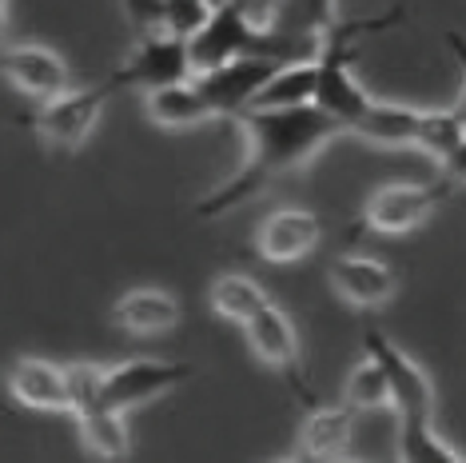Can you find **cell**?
Instances as JSON below:
<instances>
[{"label":"cell","mask_w":466,"mask_h":463,"mask_svg":"<svg viewBox=\"0 0 466 463\" xmlns=\"http://www.w3.org/2000/svg\"><path fill=\"white\" fill-rule=\"evenodd\" d=\"M236 120L251 144V156L228 184H219L216 192L199 200V220H216L231 208H239L243 200L259 196L275 176L307 164L327 140H335L343 132V124L319 112L315 104H303V108H239Z\"/></svg>","instance_id":"cell-1"},{"label":"cell","mask_w":466,"mask_h":463,"mask_svg":"<svg viewBox=\"0 0 466 463\" xmlns=\"http://www.w3.org/2000/svg\"><path fill=\"white\" fill-rule=\"evenodd\" d=\"M454 192L451 180H427V184H383L367 196L363 216L351 228V240L363 232L375 236H407L419 224H427L431 212Z\"/></svg>","instance_id":"cell-2"},{"label":"cell","mask_w":466,"mask_h":463,"mask_svg":"<svg viewBox=\"0 0 466 463\" xmlns=\"http://www.w3.org/2000/svg\"><path fill=\"white\" fill-rule=\"evenodd\" d=\"M112 100V88L108 84H92V88H76V92H60L52 100H40L36 112H28L20 124H28L40 140L52 144V149H80L88 140V132L96 129L104 104Z\"/></svg>","instance_id":"cell-3"},{"label":"cell","mask_w":466,"mask_h":463,"mask_svg":"<svg viewBox=\"0 0 466 463\" xmlns=\"http://www.w3.org/2000/svg\"><path fill=\"white\" fill-rule=\"evenodd\" d=\"M363 347L370 360L387 372L390 407L399 412V424H431L434 419V384L427 380V372H422L399 344H390L379 328L363 332Z\"/></svg>","instance_id":"cell-4"},{"label":"cell","mask_w":466,"mask_h":463,"mask_svg":"<svg viewBox=\"0 0 466 463\" xmlns=\"http://www.w3.org/2000/svg\"><path fill=\"white\" fill-rule=\"evenodd\" d=\"M355 60H359V45H319V57H315V97H311V104L331 116V120L343 124V132L351 129L370 104L363 84H359L355 72H351Z\"/></svg>","instance_id":"cell-5"},{"label":"cell","mask_w":466,"mask_h":463,"mask_svg":"<svg viewBox=\"0 0 466 463\" xmlns=\"http://www.w3.org/2000/svg\"><path fill=\"white\" fill-rule=\"evenodd\" d=\"M243 332H248L251 352H256L271 372H279L283 380L291 384V392L299 396V404L315 407V392L307 387L303 367H299V332H295L291 315L283 308H275V304H268V308L256 312L248 324H243Z\"/></svg>","instance_id":"cell-6"},{"label":"cell","mask_w":466,"mask_h":463,"mask_svg":"<svg viewBox=\"0 0 466 463\" xmlns=\"http://www.w3.org/2000/svg\"><path fill=\"white\" fill-rule=\"evenodd\" d=\"M196 367L192 364H167V360H128L104 367V392H100V407L112 412H128L140 407L147 399H160L172 387L192 380Z\"/></svg>","instance_id":"cell-7"},{"label":"cell","mask_w":466,"mask_h":463,"mask_svg":"<svg viewBox=\"0 0 466 463\" xmlns=\"http://www.w3.org/2000/svg\"><path fill=\"white\" fill-rule=\"evenodd\" d=\"M192 77V65H187V40H179L164 28L156 33H144V40L136 45L132 60L120 65L112 77H104V84L112 88V97L120 88H160V84L172 80H187Z\"/></svg>","instance_id":"cell-8"},{"label":"cell","mask_w":466,"mask_h":463,"mask_svg":"<svg viewBox=\"0 0 466 463\" xmlns=\"http://www.w3.org/2000/svg\"><path fill=\"white\" fill-rule=\"evenodd\" d=\"M279 65L271 60H259V57H231L224 65L208 68V72H192L196 88L208 97L211 112L216 116H236L239 108H248L251 97L259 92V84L271 77Z\"/></svg>","instance_id":"cell-9"},{"label":"cell","mask_w":466,"mask_h":463,"mask_svg":"<svg viewBox=\"0 0 466 463\" xmlns=\"http://www.w3.org/2000/svg\"><path fill=\"white\" fill-rule=\"evenodd\" d=\"M0 77L13 84L16 92L33 100H52L60 92H68L72 68L65 65V57H56L45 45H13L0 48Z\"/></svg>","instance_id":"cell-10"},{"label":"cell","mask_w":466,"mask_h":463,"mask_svg":"<svg viewBox=\"0 0 466 463\" xmlns=\"http://www.w3.org/2000/svg\"><path fill=\"white\" fill-rule=\"evenodd\" d=\"M323 224L307 208H275L263 216L256 232V252L268 264H299L303 256H311L319 248Z\"/></svg>","instance_id":"cell-11"},{"label":"cell","mask_w":466,"mask_h":463,"mask_svg":"<svg viewBox=\"0 0 466 463\" xmlns=\"http://www.w3.org/2000/svg\"><path fill=\"white\" fill-rule=\"evenodd\" d=\"M331 283L351 308L359 312H375L399 292V276L395 268L383 260L370 256H339L331 260Z\"/></svg>","instance_id":"cell-12"},{"label":"cell","mask_w":466,"mask_h":463,"mask_svg":"<svg viewBox=\"0 0 466 463\" xmlns=\"http://www.w3.org/2000/svg\"><path fill=\"white\" fill-rule=\"evenodd\" d=\"M8 396L33 412H68V376L48 360H16L5 372Z\"/></svg>","instance_id":"cell-13"},{"label":"cell","mask_w":466,"mask_h":463,"mask_svg":"<svg viewBox=\"0 0 466 463\" xmlns=\"http://www.w3.org/2000/svg\"><path fill=\"white\" fill-rule=\"evenodd\" d=\"M179 300L172 296V292L164 288H136L128 292V296H120V304H116L112 320L120 324L124 332L132 335H164L172 332L179 324Z\"/></svg>","instance_id":"cell-14"},{"label":"cell","mask_w":466,"mask_h":463,"mask_svg":"<svg viewBox=\"0 0 466 463\" xmlns=\"http://www.w3.org/2000/svg\"><path fill=\"white\" fill-rule=\"evenodd\" d=\"M351 431H355V407H347V404L343 407H307L295 456L335 459L351 448Z\"/></svg>","instance_id":"cell-15"},{"label":"cell","mask_w":466,"mask_h":463,"mask_svg":"<svg viewBox=\"0 0 466 463\" xmlns=\"http://www.w3.org/2000/svg\"><path fill=\"white\" fill-rule=\"evenodd\" d=\"M147 116H152L160 129H196V124L211 120V104L196 88V80H172L160 88H147Z\"/></svg>","instance_id":"cell-16"},{"label":"cell","mask_w":466,"mask_h":463,"mask_svg":"<svg viewBox=\"0 0 466 463\" xmlns=\"http://www.w3.org/2000/svg\"><path fill=\"white\" fill-rule=\"evenodd\" d=\"M419 108L407 104H367V112L359 116L347 132L363 136V140L379 144V149H415V132H419Z\"/></svg>","instance_id":"cell-17"},{"label":"cell","mask_w":466,"mask_h":463,"mask_svg":"<svg viewBox=\"0 0 466 463\" xmlns=\"http://www.w3.org/2000/svg\"><path fill=\"white\" fill-rule=\"evenodd\" d=\"M339 20L335 0H268L263 25L283 36H327Z\"/></svg>","instance_id":"cell-18"},{"label":"cell","mask_w":466,"mask_h":463,"mask_svg":"<svg viewBox=\"0 0 466 463\" xmlns=\"http://www.w3.org/2000/svg\"><path fill=\"white\" fill-rule=\"evenodd\" d=\"M315 97V60H291L279 65L268 80L259 84V92L251 97L248 108H303Z\"/></svg>","instance_id":"cell-19"},{"label":"cell","mask_w":466,"mask_h":463,"mask_svg":"<svg viewBox=\"0 0 466 463\" xmlns=\"http://www.w3.org/2000/svg\"><path fill=\"white\" fill-rule=\"evenodd\" d=\"M268 292L259 288L251 276H236V272H228V276H219L216 283H211V312L224 315V320L231 324H248L256 312L268 308Z\"/></svg>","instance_id":"cell-20"},{"label":"cell","mask_w":466,"mask_h":463,"mask_svg":"<svg viewBox=\"0 0 466 463\" xmlns=\"http://www.w3.org/2000/svg\"><path fill=\"white\" fill-rule=\"evenodd\" d=\"M80 419V439L92 456L104 459H124L132 451L128 444V427H124V412H112V407H92V412L76 416Z\"/></svg>","instance_id":"cell-21"},{"label":"cell","mask_w":466,"mask_h":463,"mask_svg":"<svg viewBox=\"0 0 466 463\" xmlns=\"http://www.w3.org/2000/svg\"><path fill=\"white\" fill-rule=\"evenodd\" d=\"M466 140V116L459 108L447 112H422L419 116V132H415V149H422L434 160H447V156Z\"/></svg>","instance_id":"cell-22"},{"label":"cell","mask_w":466,"mask_h":463,"mask_svg":"<svg viewBox=\"0 0 466 463\" xmlns=\"http://www.w3.org/2000/svg\"><path fill=\"white\" fill-rule=\"evenodd\" d=\"M347 407L355 412H375V407H390V384H387V372L379 367L375 360H367L347 376Z\"/></svg>","instance_id":"cell-23"},{"label":"cell","mask_w":466,"mask_h":463,"mask_svg":"<svg viewBox=\"0 0 466 463\" xmlns=\"http://www.w3.org/2000/svg\"><path fill=\"white\" fill-rule=\"evenodd\" d=\"M399 456L410 459V463H454L459 451H454L451 444H442L431 424H402Z\"/></svg>","instance_id":"cell-24"},{"label":"cell","mask_w":466,"mask_h":463,"mask_svg":"<svg viewBox=\"0 0 466 463\" xmlns=\"http://www.w3.org/2000/svg\"><path fill=\"white\" fill-rule=\"evenodd\" d=\"M68 376V412L84 416L92 407H100V392H104V367L96 364H72L65 367Z\"/></svg>","instance_id":"cell-25"},{"label":"cell","mask_w":466,"mask_h":463,"mask_svg":"<svg viewBox=\"0 0 466 463\" xmlns=\"http://www.w3.org/2000/svg\"><path fill=\"white\" fill-rule=\"evenodd\" d=\"M211 0H164V33L192 40L211 16Z\"/></svg>","instance_id":"cell-26"},{"label":"cell","mask_w":466,"mask_h":463,"mask_svg":"<svg viewBox=\"0 0 466 463\" xmlns=\"http://www.w3.org/2000/svg\"><path fill=\"white\" fill-rule=\"evenodd\" d=\"M124 13L140 33H156L164 28V0H124Z\"/></svg>","instance_id":"cell-27"},{"label":"cell","mask_w":466,"mask_h":463,"mask_svg":"<svg viewBox=\"0 0 466 463\" xmlns=\"http://www.w3.org/2000/svg\"><path fill=\"white\" fill-rule=\"evenodd\" d=\"M447 45H451V52H454V65H459V77H462V100H459V112L466 116V36L462 33H447Z\"/></svg>","instance_id":"cell-28"},{"label":"cell","mask_w":466,"mask_h":463,"mask_svg":"<svg viewBox=\"0 0 466 463\" xmlns=\"http://www.w3.org/2000/svg\"><path fill=\"white\" fill-rule=\"evenodd\" d=\"M442 180H451V184H466V140L454 149L447 160H442Z\"/></svg>","instance_id":"cell-29"},{"label":"cell","mask_w":466,"mask_h":463,"mask_svg":"<svg viewBox=\"0 0 466 463\" xmlns=\"http://www.w3.org/2000/svg\"><path fill=\"white\" fill-rule=\"evenodd\" d=\"M5 25H8V0H0V36H5Z\"/></svg>","instance_id":"cell-30"},{"label":"cell","mask_w":466,"mask_h":463,"mask_svg":"<svg viewBox=\"0 0 466 463\" xmlns=\"http://www.w3.org/2000/svg\"><path fill=\"white\" fill-rule=\"evenodd\" d=\"M211 5H219V0H211Z\"/></svg>","instance_id":"cell-31"}]
</instances>
